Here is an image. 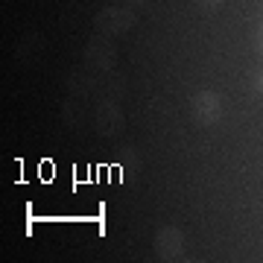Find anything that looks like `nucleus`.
Wrapping results in <instances>:
<instances>
[{"instance_id": "nucleus-7", "label": "nucleus", "mask_w": 263, "mask_h": 263, "mask_svg": "<svg viewBox=\"0 0 263 263\" xmlns=\"http://www.w3.org/2000/svg\"><path fill=\"white\" fill-rule=\"evenodd\" d=\"M254 88H257V91H260V94H263V70H260V73H257V79H254Z\"/></svg>"}, {"instance_id": "nucleus-9", "label": "nucleus", "mask_w": 263, "mask_h": 263, "mask_svg": "<svg viewBox=\"0 0 263 263\" xmlns=\"http://www.w3.org/2000/svg\"><path fill=\"white\" fill-rule=\"evenodd\" d=\"M202 3H205V6H219L222 0H202Z\"/></svg>"}, {"instance_id": "nucleus-2", "label": "nucleus", "mask_w": 263, "mask_h": 263, "mask_svg": "<svg viewBox=\"0 0 263 263\" xmlns=\"http://www.w3.org/2000/svg\"><path fill=\"white\" fill-rule=\"evenodd\" d=\"M155 254L161 260H179L184 254V234L179 228H170V226L158 228V234H155Z\"/></svg>"}, {"instance_id": "nucleus-10", "label": "nucleus", "mask_w": 263, "mask_h": 263, "mask_svg": "<svg viewBox=\"0 0 263 263\" xmlns=\"http://www.w3.org/2000/svg\"><path fill=\"white\" fill-rule=\"evenodd\" d=\"M135 3H143V0H135Z\"/></svg>"}, {"instance_id": "nucleus-1", "label": "nucleus", "mask_w": 263, "mask_h": 263, "mask_svg": "<svg viewBox=\"0 0 263 263\" xmlns=\"http://www.w3.org/2000/svg\"><path fill=\"white\" fill-rule=\"evenodd\" d=\"M190 114H193V120L199 126H211V123L222 117V103H219V97L214 91H199L190 100Z\"/></svg>"}, {"instance_id": "nucleus-5", "label": "nucleus", "mask_w": 263, "mask_h": 263, "mask_svg": "<svg viewBox=\"0 0 263 263\" xmlns=\"http://www.w3.org/2000/svg\"><path fill=\"white\" fill-rule=\"evenodd\" d=\"M97 132L105 138H117L123 132V111L114 100H103L97 108Z\"/></svg>"}, {"instance_id": "nucleus-3", "label": "nucleus", "mask_w": 263, "mask_h": 263, "mask_svg": "<svg viewBox=\"0 0 263 263\" xmlns=\"http://www.w3.org/2000/svg\"><path fill=\"white\" fill-rule=\"evenodd\" d=\"M132 24H135V15H132L129 9H123V6H105V9L97 15V27H100V32H105V35L126 32Z\"/></svg>"}, {"instance_id": "nucleus-8", "label": "nucleus", "mask_w": 263, "mask_h": 263, "mask_svg": "<svg viewBox=\"0 0 263 263\" xmlns=\"http://www.w3.org/2000/svg\"><path fill=\"white\" fill-rule=\"evenodd\" d=\"M257 50H260V53H263V29H260V32H257Z\"/></svg>"}, {"instance_id": "nucleus-6", "label": "nucleus", "mask_w": 263, "mask_h": 263, "mask_svg": "<svg viewBox=\"0 0 263 263\" xmlns=\"http://www.w3.org/2000/svg\"><path fill=\"white\" fill-rule=\"evenodd\" d=\"M117 167L123 170V176L126 173H138V167H141V158H138V149H132V146H123L120 155H117Z\"/></svg>"}, {"instance_id": "nucleus-4", "label": "nucleus", "mask_w": 263, "mask_h": 263, "mask_svg": "<svg viewBox=\"0 0 263 263\" xmlns=\"http://www.w3.org/2000/svg\"><path fill=\"white\" fill-rule=\"evenodd\" d=\"M85 67L88 70H100V73H105V70L114 67V50L105 38L88 41V47H85Z\"/></svg>"}]
</instances>
